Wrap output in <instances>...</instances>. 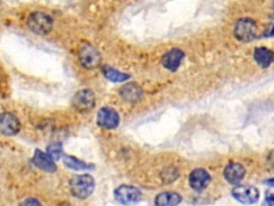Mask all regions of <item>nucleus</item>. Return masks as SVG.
<instances>
[{"instance_id": "f257e3e1", "label": "nucleus", "mask_w": 274, "mask_h": 206, "mask_svg": "<svg viewBox=\"0 0 274 206\" xmlns=\"http://www.w3.org/2000/svg\"><path fill=\"white\" fill-rule=\"evenodd\" d=\"M95 188L94 179L89 174H82V175L74 176L70 182V189L72 195L78 199H87L92 195Z\"/></svg>"}, {"instance_id": "f03ea898", "label": "nucleus", "mask_w": 274, "mask_h": 206, "mask_svg": "<svg viewBox=\"0 0 274 206\" xmlns=\"http://www.w3.org/2000/svg\"><path fill=\"white\" fill-rule=\"evenodd\" d=\"M27 25L31 31L35 34L44 36L47 35L53 27V20L48 14L43 12H34L27 20Z\"/></svg>"}, {"instance_id": "7ed1b4c3", "label": "nucleus", "mask_w": 274, "mask_h": 206, "mask_svg": "<svg viewBox=\"0 0 274 206\" xmlns=\"http://www.w3.org/2000/svg\"><path fill=\"white\" fill-rule=\"evenodd\" d=\"M234 34L237 40L241 42L252 41L257 36V24L252 18H241L235 24Z\"/></svg>"}, {"instance_id": "20e7f679", "label": "nucleus", "mask_w": 274, "mask_h": 206, "mask_svg": "<svg viewBox=\"0 0 274 206\" xmlns=\"http://www.w3.org/2000/svg\"><path fill=\"white\" fill-rule=\"evenodd\" d=\"M78 58L81 66L88 70L97 68L101 64V55L99 51L89 43H85L80 46Z\"/></svg>"}, {"instance_id": "39448f33", "label": "nucleus", "mask_w": 274, "mask_h": 206, "mask_svg": "<svg viewBox=\"0 0 274 206\" xmlns=\"http://www.w3.org/2000/svg\"><path fill=\"white\" fill-rule=\"evenodd\" d=\"M115 198L117 201L123 205H132L136 204L142 199V192L138 188L134 186L122 185L119 186L114 192Z\"/></svg>"}, {"instance_id": "423d86ee", "label": "nucleus", "mask_w": 274, "mask_h": 206, "mask_svg": "<svg viewBox=\"0 0 274 206\" xmlns=\"http://www.w3.org/2000/svg\"><path fill=\"white\" fill-rule=\"evenodd\" d=\"M233 197L242 204H254L258 201L259 191L251 185H239L232 190Z\"/></svg>"}, {"instance_id": "0eeeda50", "label": "nucleus", "mask_w": 274, "mask_h": 206, "mask_svg": "<svg viewBox=\"0 0 274 206\" xmlns=\"http://www.w3.org/2000/svg\"><path fill=\"white\" fill-rule=\"evenodd\" d=\"M21 130L20 120L9 112H3L0 114V132L3 135L12 136L15 135Z\"/></svg>"}, {"instance_id": "6e6552de", "label": "nucleus", "mask_w": 274, "mask_h": 206, "mask_svg": "<svg viewBox=\"0 0 274 206\" xmlns=\"http://www.w3.org/2000/svg\"><path fill=\"white\" fill-rule=\"evenodd\" d=\"M98 124L103 129H115L119 126L120 116L116 110L112 108H102L98 113Z\"/></svg>"}, {"instance_id": "1a4fd4ad", "label": "nucleus", "mask_w": 274, "mask_h": 206, "mask_svg": "<svg viewBox=\"0 0 274 206\" xmlns=\"http://www.w3.org/2000/svg\"><path fill=\"white\" fill-rule=\"evenodd\" d=\"M94 93L90 89L79 90L73 98V107L80 113L90 111L94 107Z\"/></svg>"}, {"instance_id": "9d476101", "label": "nucleus", "mask_w": 274, "mask_h": 206, "mask_svg": "<svg viewBox=\"0 0 274 206\" xmlns=\"http://www.w3.org/2000/svg\"><path fill=\"white\" fill-rule=\"evenodd\" d=\"M210 182H211V176L203 168H195V170L191 172L189 176V184L191 188L197 192L205 190Z\"/></svg>"}, {"instance_id": "9b49d317", "label": "nucleus", "mask_w": 274, "mask_h": 206, "mask_svg": "<svg viewBox=\"0 0 274 206\" xmlns=\"http://www.w3.org/2000/svg\"><path fill=\"white\" fill-rule=\"evenodd\" d=\"M245 176V167L238 162H232L224 170V177L229 184L238 185Z\"/></svg>"}, {"instance_id": "f8f14e48", "label": "nucleus", "mask_w": 274, "mask_h": 206, "mask_svg": "<svg viewBox=\"0 0 274 206\" xmlns=\"http://www.w3.org/2000/svg\"><path fill=\"white\" fill-rule=\"evenodd\" d=\"M184 58V53L179 48H173L163 55L162 65L169 71H176Z\"/></svg>"}, {"instance_id": "ddd939ff", "label": "nucleus", "mask_w": 274, "mask_h": 206, "mask_svg": "<svg viewBox=\"0 0 274 206\" xmlns=\"http://www.w3.org/2000/svg\"><path fill=\"white\" fill-rule=\"evenodd\" d=\"M34 164L40 170L48 173H54L57 170L55 161L49 157L47 153H43L40 149H37L33 158Z\"/></svg>"}, {"instance_id": "4468645a", "label": "nucleus", "mask_w": 274, "mask_h": 206, "mask_svg": "<svg viewBox=\"0 0 274 206\" xmlns=\"http://www.w3.org/2000/svg\"><path fill=\"white\" fill-rule=\"evenodd\" d=\"M142 88L134 83L124 85L122 88L120 89V96L122 97L124 101L129 103H135L136 101H138L139 98L142 97Z\"/></svg>"}, {"instance_id": "2eb2a0df", "label": "nucleus", "mask_w": 274, "mask_h": 206, "mask_svg": "<svg viewBox=\"0 0 274 206\" xmlns=\"http://www.w3.org/2000/svg\"><path fill=\"white\" fill-rule=\"evenodd\" d=\"M182 201V197L177 192H162L157 195L155 203L157 206H177Z\"/></svg>"}, {"instance_id": "dca6fc26", "label": "nucleus", "mask_w": 274, "mask_h": 206, "mask_svg": "<svg viewBox=\"0 0 274 206\" xmlns=\"http://www.w3.org/2000/svg\"><path fill=\"white\" fill-rule=\"evenodd\" d=\"M254 58L260 67L268 68L273 61V53L267 47H258L255 49Z\"/></svg>"}, {"instance_id": "f3484780", "label": "nucleus", "mask_w": 274, "mask_h": 206, "mask_svg": "<svg viewBox=\"0 0 274 206\" xmlns=\"http://www.w3.org/2000/svg\"><path fill=\"white\" fill-rule=\"evenodd\" d=\"M102 72H103L104 77L108 81H112V82H115V83L124 82V81L130 79L129 74L119 72L118 70H116V69H114L112 67H108V66L103 67V69H102Z\"/></svg>"}, {"instance_id": "a211bd4d", "label": "nucleus", "mask_w": 274, "mask_h": 206, "mask_svg": "<svg viewBox=\"0 0 274 206\" xmlns=\"http://www.w3.org/2000/svg\"><path fill=\"white\" fill-rule=\"evenodd\" d=\"M63 164L69 168H72L75 171H81V170H89V168H92V165L85 164L84 161H81L78 158L72 157V156L66 155L63 156Z\"/></svg>"}, {"instance_id": "6ab92c4d", "label": "nucleus", "mask_w": 274, "mask_h": 206, "mask_svg": "<svg viewBox=\"0 0 274 206\" xmlns=\"http://www.w3.org/2000/svg\"><path fill=\"white\" fill-rule=\"evenodd\" d=\"M47 155L54 161L59 160L62 156V145L60 143H54V144L49 145L47 147Z\"/></svg>"}, {"instance_id": "aec40b11", "label": "nucleus", "mask_w": 274, "mask_h": 206, "mask_svg": "<svg viewBox=\"0 0 274 206\" xmlns=\"http://www.w3.org/2000/svg\"><path fill=\"white\" fill-rule=\"evenodd\" d=\"M20 206H42V204L38 201L37 199L29 198V199L25 200L24 202H22V204Z\"/></svg>"}, {"instance_id": "412c9836", "label": "nucleus", "mask_w": 274, "mask_h": 206, "mask_svg": "<svg viewBox=\"0 0 274 206\" xmlns=\"http://www.w3.org/2000/svg\"><path fill=\"white\" fill-rule=\"evenodd\" d=\"M266 201L268 202V204H269V206H273V195L269 193V195H268L266 198Z\"/></svg>"}]
</instances>
